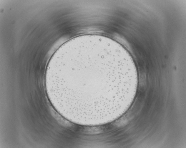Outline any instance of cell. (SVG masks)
Returning <instances> with one entry per match:
<instances>
[{"label":"cell","instance_id":"cell-1","mask_svg":"<svg viewBox=\"0 0 186 148\" xmlns=\"http://www.w3.org/2000/svg\"><path fill=\"white\" fill-rule=\"evenodd\" d=\"M45 82L53 105L64 117L97 126L117 119L129 108L138 76L132 57L121 44L89 34L70 40L56 51Z\"/></svg>","mask_w":186,"mask_h":148}]
</instances>
